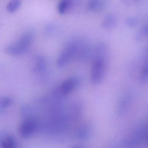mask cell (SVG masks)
<instances>
[{
  "mask_svg": "<svg viewBox=\"0 0 148 148\" xmlns=\"http://www.w3.org/2000/svg\"><path fill=\"white\" fill-rule=\"evenodd\" d=\"M143 33H144V34L148 36V23L146 24L143 27Z\"/></svg>",
  "mask_w": 148,
  "mask_h": 148,
  "instance_id": "18",
  "label": "cell"
},
{
  "mask_svg": "<svg viewBox=\"0 0 148 148\" xmlns=\"http://www.w3.org/2000/svg\"><path fill=\"white\" fill-rule=\"evenodd\" d=\"M37 127L38 123L34 117H27L20 124L19 127L20 134L24 138L30 137L35 132Z\"/></svg>",
  "mask_w": 148,
  "mask_h": 148,
  "instance_id": "6",
  "label": "cell"
},
{
  "mask_svg": "<svg viewBox=\"0 0 148 148\" xmlns=\"http://www.w3.org/2000/svg\"><path fill=\"white\" fill-rule=\"evenodd\" d=\"M80 148V147H75V148Z\"/></svg>",
  "mask_w": 148,
  "mask_h": 148,
  "instance_id": "19",
  "label": "cell"
},
{
  "mask_svg": "<svg viewBox=\"0 0 148 148\" xmlns=\"http://www.w3.org/2000/svg\"><path fill=\"white\" fill-rule=\"evenodd\" d=\"M21 4L20 0H11L7 5V10L10 13H13L20 8Z\"/></svg>",
  "mask_w": 148,
  "mask_h": 148,
  "instance_id": "13",
  "label": "cell"
},
{
  "mask_svg": "<svg viewBox=\"0 0 148 148\" xmlns=\"http://www.w3.org/2000/svg\"><path fill=\"white\" fill-rule=\"evenodd\" d=\"M80 84V79L74 76L64 80L51 92L57 99L63 101L67 96L76 89Z\"/></svg>",
  "mask_w": 148,
  "mask_h": 148,
  "instance_id": "4",
  "label": "cell"
},
{
  "mask_svg": "<svg viewBox=\"0 0 148 148\" xmlns=\"http://www.w3.org/2000/svg\"><path fill=\"white\" fill-rule=\"evenodd\" d=\"M93 48L88 42L84 39H78V48L75 60L86 62L92 59Z\"/></svg>",
  "mask_w": 148,
  "mask_h": 148,
  "instance_id": "5",
  "label": "cell"
},
{
  "mask_svg": "<svg viewBox=\"0 0 148 148\" xmlns=\"http://www.w3.org/2000/svg\"><path fill=\"white\" fill-rule=\"evenodd\" d=\"M108 47L103 41L98 42L93 48L90 80L92 84H100L105 76L108 63Z\"/></svg>",
  "mask_w": 148,
  "mask_h": 148,
  "instance_id": "1",
  "label": "cell"
},
{
  "mask_svg": "<svg viewBox=\"0 0 148 148\" xmlns=\"http://www.w3.org/2000/svg\"><path fill=\"white\" fill-rule=\"evenodd\" d=\"M140 81L142 82H146L148 81V63L146 64L140 76Z\"/></svg>",
  "mask_w": 148,
  "mask_h": 148,
  "instance_id": "15",
  "label": "cell"
},
{
  "mask_svg": "<svg viewBox=\"0 0 148 148\" xmlns=\"http://www.w3.org/2000/svg\"><path fill=\"white\" fill-rule=\"evenodd\" d=\"M34 37V31L29 30L23 34L15 43L5 47L3 51L7 54L13 56L22 55L30 48Z\"/></svg>",
  "mask_w": 148,
  "mask_h": 148,
  "instance_id": "2",
  "label": "cell"
},
{
  "mask_svg": "<svg viewBox=\"0 0 148 148\" xmlns=\"http://www.w3.org/2000/svg\"><path fill=\"white\" fill-rule=\"evenodd\" d=\"M78 39L69 41L63 47L56 59V63L59 67H63L72 60L75 59L78 48Z\"/></svg>",
  "mask_w": 148,
  "mask_h": 148,
  "instance_id": "3",
  "label": "cell"
},
{
  "mask_svg": "<svg viewBox=\"0 0 148 148\" xmlns=\"http://www.w3.org/2000/svg\"><path fill=\"white\" fill-rule=\"evenodd\" d=\"M106 3V0H89L88 3V9L93 12H99L103 10Z\"/></svg>",
  "mask_w": 148,
  "mask_h": 148,
  "instance_id": "10",
  "label": "cell"
},
{
  "mask_svg": "<svg viewBox=\"0 0 148 148\" xmlns=\"http://www.w3.org/2000/svg\"><path fill=\"white\" fill-rule=\"evenodd\" d=\"M125 23L129 27H134L138 24V20L137 18L134 17H130L126 20Z\"/></svg>",
  "mask_w": 148,
  "mask_h": 148,
  "instance_id": "16",
  "label": "cell"
},
{
  "mask_svg": "<svg viewBox=\"0 0 148 148\" xmlns=\"http://www.w3.org/2000/svg\"><path fill=\"white\" fill-rule=\"evenodd\" d=\"M16 143L11 136L1 134L0 136V148H16Z\"/></svg>",
  "mask_w": 148,
  "mask_h": 148,
  "instance_id": "8",
  "label": "cell"
},
{
  "mask_svg": "<svg viewBox=\"0 0 148 148\" xmlns=\"http://www.w3.org/2000/svg\"><path fill=\"white\" fill-rule=\"evenodd\" d=\"M117 23V19L113 14H108L103 18L102 22L101 27L105 29H110L115 27Z\"/></svg>",
  "mask_w": 148,
  "mask_h": 148,
  "instance_id": "9",
  "label": "cell"
},
{
  "mask_svg": "<svg viewBox=\"0 0 148 148\" xmlns=\"http://www.w3.org/2000/svg\"><path fill=\"white\" fill-rule=\"evenodd\" d=\"M13 102L11 97L8 96L0 97V111H3L10 107Z\"/></svg>",
  "mask_w": 148,
  "mask_h": 148,
  "instance_id": "12",
  "label": "cell"
},
{
  "mask_svg": "<svg viewBox=\"0 0 148 148\" xmlns=\"http://www.w3.org/2000/svg\"><path fill=\"white\" fill-rule=\"evenodd\" d=\"M72 3V0H61L58 6V10L60 14L63 15L66 13Z\"/></svg>",
  "mask_w": 148,
  "mask_h": 148,
  "instance_id": "11",
  "label": "cell"
},
{
  "mask_svg": "<svg viewBox=\"0 0 148 148\" xmlns=\"http://www.w3.org/2000/svg\"><path fill=\"white\" fill-rule=\"evenodd\" d=\"M140 0H123L124 3L127 5H131L139 1Z\"/></svg>",
  "mask_w": 148,
  "mask_h": 148,
  "instance_id": "17",
  "label": "cell"
},
{
  "mask_svg": "<svg viewBox=\"0 0 148 148\" xmlns=\"http://www.w3.org/2000/svg\"><path fill=\"white\" fill-rule=\"evenodd\" d=\"M130 100L127 97H124L120 101L118 104V112L120 114H122L125 112L129 105Z\"/></svg>",
  "mask_w": 148,
  "mask_h": 148,
  "instance_id": "14",
  "label": "cell"
},
{
  "mask_svg": "<svg viewBox=\"0 0 148 148\" xmlns=\"http://www.w3.org/2000/svg\"><path fill=\"white\" fill-rule=\"evenodd\" d=\"M48 62L46 57L42 55H37L35 57L33 66V71L36 74L44 73L47 68Z\"/></svg>",
  "mask_w": 148,
  "mask_h": 148,
  "instance_id": "7",
  "label": "cell"
}]
</instances>
